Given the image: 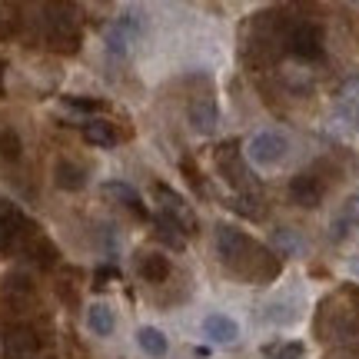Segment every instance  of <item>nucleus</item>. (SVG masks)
Segmentation results:
<instances>
[{"label":"nucleus","mask_w":359,"mask_h":359,"mask_svg":"<svg viewBox=\"0 0 359 359\" xmlns=\"http://www.w3.org/2000/svg\"><path fill=\"white\" fill-rule=\"evenodd\" d=\"M353 123H356V127H359V110H356V114H353Z\"/></svg>","instance_id":"obj_23"},{"label":"nucleus","mask_w":359,"mask_h":359,"mask_svg":"<svg viewBox=\"0 0 359 359\" xmlns=\"http://www.w3.org/2000/svg\"><path fill=\"white\" fill-rule=\"evenodd\" d=\"M53 177H57L60 190H83L87 187V170L80 163H74V160H60L57 170H53Z\"/></svg>","instance_id":"obj_13"},{"label":"nucleus","mask_w":359,"mask_h":359,"mask_svg":"<svg viewBox=\"0 0 359 359\" xmlns=\"http://www.w3.org/2000/svg\"><path fill=\"white\" fill-rule=\"evenodd\" d=\"M137 343H140V349L147 353V356H154V359H163L167 356V336L160 333L156 326H143L140 333H137Z\"/></svg>","instance_id":"obj_17"},{"label":"nucleus","mask_w":359,"mask_h":359,"mask_svg":"<svg viewBox=\"0 0 359 359\" xmlns=\"http://www.w3.org/2000/svg\"><path fill=\"white\" fill-rule=\"evenodd\" d=\"M286 150H290V140L276 133V130H259L246 140L243 160L250 167H280L286 160Z\"/></svg>","instance_id":"obj_5"},{"label":"nucleus","mask_w":359,"mask_h":359,"mask_svg":"<svg viewBox=\"0 0 359 359\" xmlns=\"http://www.w3.org/2000/svg\"><path fill=\"white\" fill-rule=\"evenodd\" d=\"M156 200H160V213L167 219H173L183 236H193V233H196V226H200V223H196V213H193L190 203H187L177 190H170L167 183H156Z\"/></svg>","instance_id":"obj_7"},{"label":"nucleus","mask_w":359,"mask_h":359,"mask_svg":"<svg viewBox=\"0 0 359 359\" xmlns=\"http://www.w3.org/2000/svg\"><path fill=\"white\" fill-rule=\"evenodd\" d=\"M24 154V143L17 137V130H0V160H7V163H17Z\"/></svg>","instance_id":"obj_19"},{"label":"nucleus","mask_w":359,"mask_h":359,"mask_svg":"<svg viewBox=\"0 0 359 359\" xmlns=\"http://www.w3.org/2000/svg\"><path fill=\"white\" fill-rule=\"evenodd\" d=\"M203 336L210 343H217V346H230V343L240 339V326H236V320L223 316V313H210V316H203Z\"/></svg>","instance_id":"obj_10"},{"label":"nucleus","mask_w":359,"mask_h":359,"mask_svg":"<svg viewBox=\"0 0 359 359\" xmlns=\"http://www.w3.org/2000/svg\"><path fill=\"white\" fill-rule=\"evenodd\" d=\"M0 253H24L37 263H53V257H57L50 240L7 196H0Z\"/></svg>","instance_id":"obj_2"},{"label":"nucleus","mask_w":359,"mask_h":359,"mask_svg":"<svg viewBox=\"0 0 359 359\" xmlns=\"http://www.w3.org/2000/svg\"><path fill=\"white\" fill-rule=\"evenodd\" d=\"M50 17H43L47 27V43L57 50H77L80 43V30L74 24V17H67V7H43Z\"/></svg>","instance_id":"obj_8"},{"label":"nucleus","mask_w":359,"mask_h":359,"mask_svg":"<svg viewBox=\"0 0 359 359\" xmlns=\"http://www.w3.org/2000/svg\"><path fill=\"white\" fill-rule=\"evenodd\" d=\"M217 167H219V173L226 177V183L236 190V196H259V183H257V177H253L250 163L243 160V154H240V143L236 140L219 147Z\"/></svg>","instance_id":"obj_3"},{"label":"nucleus","mask_w":359,"mask_h":359,"mask_svg":"<svg viewBox=\"0 0 359 359\" xmlns=\"http://www.w3.org/2000/svg\"><path fill=\"white\" fill-rule=\"evenodd\" d=\"M154 226H156V236H160L167 246H173V250H183V246H187V236H183L177 223H173V219H167L163 213H156V217H154Z\"/></svg>","instance_id":"obj_18"},{"label":"nucleus","mask_w":359,"mask_h":359,"mask_svg":"<svg viewBox=\"0 0 359 359\" xmlns=\"http://www.w3.org/2000/svg\"><path fill=\"white\" fill-rule=\"evenodd\" d=\"M0 74H4V60H0ZM0 93H4V83H0Z\"/></svg>","instance_id":"obj_24"},{"label":"nucleus","mask_w":359,"mask_h":359,"mask_svg":"<svg viewBox=\"0 0 359 359\" xmlns=\"http://www.w3.org/2000/svg\"><path fill=\"white\" fill-rule=\"evenodd\" d=\"M217 120H219L217 103L210 100V97H196V100L190 103V123L196 133H203V137L213 133V130H217Z\"/></svg>","instance_id":"obj_12"},{"label":"nucleus","mask_w":359,"mask_h":359,"mask_svg":"<svg viewBox=\"0 0 359 359\" xmlns=\"http://www.w3.org/2000/svg\"><path fill=\"white\" fill-rule=\"evenodd\" d=\"M67 107H74V110H80V114H97L103 103L90 100V97H67Z\"/></svg>","instance_id":"obj_22"},{"label":"nucleus","mask_w":359,"mask_h":359,"mask_svg":"<svg viewBox=\"0 0 359 359\" xmlns=\"http://www.w3.org/2000/svg\"><path fill=\"white\" fill-rule=\"evenodd\" d=\"M217 253L223 259V266L230 269L236 280L257 283V280H273L283 269L280 257L266 250L263 243L250 240L243 230L236 226H219L217 230Z\"/></svg>","instance_id":"obj_1"},{"label":"nucleus","mask_w":359,"mask_h":359,"mask_svg":"<svg viewBox=\"0 0 359 359\" xmlns=\"http://www.w3.org/2000/svg\"><path fill=\"white\" fill-rule=\"evenodd\" d=\"M323 196H326V183H323L320 173H313V170H306V173H296L293 180H290V200L299 206H320Z\"/></svg>","instance_id":"obj_9"},{"label":"nucleus","mask_w":359,"mask_h":359,"mask_svg":"<svg viewBox=\"0 0 359 359\" xmlns=\"http://www.w3.org/2000/svg\"><path fill=\"white\" fill-rule=\"evenodd\" d=\"M83 140L93 143V147H116V130L110 120H87L83 123Z\"/></svg>","instance_id":"obj_14"},{"label":"nucleus","mask_w":359,"mask_h":359,"mask_svg":"<svg viewBox=\"0 0 359 359\" xmlns=\"http://www.w3.org/2000/svg\"><path fill=\"white\" fill-rule=\"evenodd\" d=\"M266 359H303V343H266L263 346Z\"/></svg>","instance_id":"obj_20"},{"label":"nucleus","mask_w":359,"mask_h":359,"mask_svg":"<svg viewBox=\"0 0 359 359\" xmlns=\"http://www.w3.org/2000/svg\"><path fill=\"white\" fill-rule=\"evenodd\" d=\"M286 50L293 53L296 60H323V27L313 24V20H290L286 24Z\"/></svg>","instance_id":"obj_4"},{"label":"nucleus","mask_w":359,"mask_h":359,"mask_svg":"<svg viewBox=\"0 0 359 359\" xmlns=\"http://www.w3.org/2000/svg\"><path fill=\"white\" fill-rule=\"evenodd\" d=\"M137 269H140V276L147 283H163L170 276V259L163 257V253H156V250H154V253H143L140 266H137Z\"/></svg>","instance_id":"obj_16"},{"label":"nucleus","mask_w":359,"mask_h":359,"mask_svg":"<svg viewBox=\"0 0 359 359\" xmlns=\"http://www.w3.org/2000/svg\"><path fill=\"white\" fill-rule=\"evenodd\" d=\"M116 326V316L114 309L107 306V303H93V306L87 309V330L97 336H110Z\"/></svg>","instance_id":"obj_15"},{"label":"nucleus","mask_w":359,"mask_h":359,"mask_svg":"<svg viewBox=\"0 0 359 359\" xmlns=\"http://www.w3.org/2000/svg\"><path fill=\"white\" fill-rule=\"evenodd\" d=\"M0 343H4L11 359H37L47 349V336L40 333L34 323H13V326L4 330Z\"/></svg>","instance_id":"obj_6"},{"label":"nucleus","mask_w":359,"mask_h":359,"mask_svg":"<svg viewBox=\"0 0 359 359\" xmlns=\"http://www.w3.org/2000/svg\"><path fill=\"white\" fill-rule=\"evenodd\" d=\"M103 193L107 196H114L120 206H127L133 217H140V219H150V210L143 206V200H140V193L133 190L130 183H123V180H110V183H103Z\"/></svg>","instance_id":"obj_11"},{"label":"nucleus","mask_w":359,"mask_h":359,"mask_svg":"<svg viewBox=\"0 0 359 359\" xmlns=\"http://www.w3.org/2000/svg\"><path fill=\"white\" fill-rule=\"evenodd\" d=\"M127 47H130V37L114 24L107 30V50L114 53V57H127Z\"/></svg>","instance_id":"obj_21"}]
</instances>
